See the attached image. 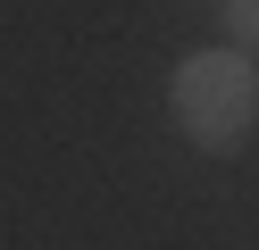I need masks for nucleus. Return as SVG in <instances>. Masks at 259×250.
Returning a JSON list of instances; mask_svg holds the SVG:
<instances>
[{
  "mask_svg": "<svg viewBox=\"0 0 259 250\" xmlns=\"http://www.w3.org/2000/svg\"><path fill=\"white\" fill-rule=\"evenodd\" d=\"M176 125L201 150H242L259 125V67L242 50H192L176 67Z\"/></svg>",
  "mask_w": 259,
  "mask_h": 250,
  "instance_id": "1",
  "label": "nucleus"
},
{
  "mask_svg": "<svg viewBox=\"0 0 259 250\" xmlns=\"http://www.w3.org/2000/svg\"><path fill=\"white\" fill-rule=\"evenodd\" d=\"M226 33H234V50L251 59L259 50V0H226Z\"/></svg>",
  "mask_w": 259,
  "mask_h": 250,
  "instance_id": "2",
  "label": "nucleus"
}]
</instances>
